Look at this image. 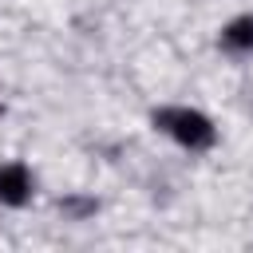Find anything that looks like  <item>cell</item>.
<instances>
[{
    "label": "cell",
    "instance_id": "obj_1",
    "mask_svg": "<svg viewBox=\"0 0 253 253\" xmlns=\"http://www.w3.org/2000/svg\"><path fill=\"white\" fill-rule=\"evenodd\" d=\"M154 126L166 130L170 138H178L190 150H202V146L213 142V123L202 111H190V107H162V111H154Z\"/></svg>",
    "mask_w": 253,
    "mask_h": 253
},
{
    "label": "cell",
    "instance_id": "obj_2",
    "mask_svg": "<svg viewBox=\"0 0 253 253\" xmlns=\"http://www.w3.org/2000/svg\"><path fill=\"white\" fill-rule=\"evenodd\" d=\"M32 198V174L20 162H4L0 166V202L4 206H24Z\"/></svg>",
    "mask_w": 253,
    "mask_h": 253
},
{
    "label": "cell",
    "instance_id": "obj_3",
    "mask_svg": "<svg viewBox=\"0 0 253 253\" xmlns=\"http://www.w3.org/2000/svg\"><path fill=\"white\" fill-rule=\"evenodd\" d=\"M221 43L233 47V51H253V16H237L225 24L221 32Z\"/></svg>",
    "mask_w": 253,
    "mask_h": 253
}]
</instances>
